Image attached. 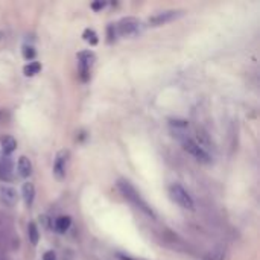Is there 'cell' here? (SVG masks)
<instances>
[{"label":"cell","mask_w":260,"mask_h":260,"mask_svg":"<svg viewBox=\"0 0 260 260\" xmlns=\"http://www.w3.org/2000/svg\"><path fill=\"white\" fill-rule=\"evenodd\" d=\"M0 146H2V152L5 156H9L17 148V142L12 135H3L2 140H0Z\"/></svg>","instance_id":"obj_11"},{"label":"cell","mask_w":260,"mask_h":260,"mask_svg":"<svg viewBox=\"0 0 260 260\" xmlns=\"http://www.w3.org/2000/svg\"><path fill=\"white\" fill-rule=\"evenodd\" d=\"M116 29H117V32L120 35L132 37V35H135L140 30V22L137 20V19H134V17H127V19H122L117 23Z\"/></svg>","instance_id":"obj_5"},{"label":"cell","mask_w":260,"mask_h":260,"mask_svg":"<svg viewBox=\"0 0 260 260\" xmlns=\"http://www.w3.org/2000/svg\"><path fill=\"white\" fill-rule=\"evenodd\" d=\"M105 5H106L105 2H95L93 5H91V8H93L95 11H99V9H102V8H104Z\"/></svg>","instance_id":"obj_22"},{"label":"cell","mask_w":260,"mask_h":260,"mask_svg":"<svg viewBox=\"0 0 260 260\" xmlns=\"http://www.w3.org/2000/svg\"><path fill=\"white\" fill-rule=\"evenodd\" d=\"M169 124H171V127H174V128H182V130L189 127V122L184 120V119H171Z\"/></svg>","instance_id":"obj_19"},{"label":"cell","mask_w":260,"mask_h":260,"mask_svg":"<svg viewBox=\"0 0 260 260\" xmlns=\"http://www.w3.org/2000/svg\"><path fill=\"white\" fill-rule=\"evenodd\" d=\"M22 52H23V56H25V59H34L35 58V55H37V52H35V49L32 48V46H23V49H22Z\"/></svg>","instance_id":"obj_18"},{"label":"cell","mask_w":260,"mask_h":260,"mask_svg":"<svg viewBox=\"0 0 260 260\" xmlns=\"http://www.w3.org/2000/svg\"><path fill=\"white\" fill-rule=\"evenodd\" d=\"M169 195L172 200L182 208H187V210H193L195 208V203L192 200V196L189 195V192L182 187L181 184H172L169 187Z\"/></svg>","instance_id":"obj_2"},{"label":"cell","mask_w":260,"mask_h":260,"mask_svg":"<svg viewBox=\"0 0 260 260\" xmlns=\"http://www.w3.org/2000/svg\"><path fill=\"white\" fill-rule=\"evenodd\" d=\"M43 260H56V256H55V253H53V251H46V253H44Z\"/></svg>","instance_id":"obj_21"},{"label":"cell","mask_w":260,"mask_h":260,"mask_svg":"<svg viewBox=\"0 0 260 260\" xmlns=\"http://www.w3.org/2000/svg\"><path fill=\"white\" fill-rule=\"evenodd\" d=\"M67 157H69V151L63 149L59 151L56 157H55V163H53V175L58 180H63L66 177V166H67Z\"/></svg>","instance_id":"obj_7"},{"label":"cell","mask_w":260,"mask_h":260,"mask_svg":"<svg viewBox=\"0 0 260 260\" xmlns=\"http://www.w3.org/2000/svg\"><path fill=\"white\" fill-rule=\"evenodd\" d=\"M78 59H79V76L84 82H87L90 79V69L93 66L96 56L93 52L85 51V52H79Z\"/></svg>","instance_id":"obj_4"},{"label":"cell","mask_w":260,"mask_h":260,"mask_svg":"<svg viewBox=\"0 0 260 260\" xmlns=\"http://www.w3.org/2000/svg\"><path fill=\"white\" fill-rule=\"evenodd\" d=\"M106 30H108V41L113 43V41L116 40V26H114V25H110Z\"/></svg>","instance_id":"obj_20"},{"label":"cell","mask_w":260,"mask_h":260,"mask_svg":"<svg viewBox=\"0 0 260 260\" xmlns=\"http://www.w3.org/2000/svg\"><path fill=\"white\" fill-rule=\"evenodd\" d=\"M0 260H9L6 251H5V248H3L2 245H0Z\"/></svg>","instance_id":"obj_23"},{"label":"cell","mask_w":260,"mask_h":260,"mask_svg":"<svg viewBox=\"0 0 260 260\" xmlns=\"http://www.w3.org/2000/svg\"><path fill=\"white\" fill-rule=\"evenodd\" d=\"M224 250L222 248H216V250H213V251H210L206 257H204V260H224Z\"/></svg>","instance_id":"obj_17"},{"label":"cell","mask_w":260,"mask_h":260,"mask_svg":"<svg viewBox=\"0 0 260 260\" xmlns=\"http://www.w3.org/2000/svg\"><path fill=\"white\" fill-rule=\"evenodd\" d=\"M22 193H23V200H25L26 206H32V203L35 200V187L32 182H25Z\"/></svg>","instance_id":"obj_12"},{"label":"cell","mask_w":260,"mask_h":260,"mask_svg":"<svg viewBox=\"0 0 260 260\" xmlns=\"http://www.w3.org/2000/svg\"><path fill=\"white\" fill-rule=\"evenodd\" d=\"M27 237H29V242L32 243V245L35 247L38 240H40V232H38V227L35 222H30L27 225Z\"/></svg>","instance_id":"obj_14"},{"label":"cell","mask_w":260,"mask_h":260,"mask_svg":"<svg viewBox=\"0 0 260 260\" xmlns=\"http://www.w3.org/2000/svg\"><path fill=\"white\" fill-rule=\"evenodd\" d=\"M82 37H84V40L87 41V43H90L91 46H96L98 44V34L95 32L93 29H85L84 30V34H82Z\"/></svg>","instance_id":"obj_15"},{"label":"cell","mask_w":260,"mask_h":260,"mask_svg":"<svg viewBox=\"0 0 260 260\" xmlns=\"http://www.w3.org/2000/svg\"><path fill=\"white\" fill-rule=\"evenodd\" d=\"M117 189L119 192L125 196V200H128L132 206H135L139 210H142L146 216L152 218V219H156V213L154 210H152L148 203L143 200V198L140 196V193L137 192V189L131 184V182L128 180H119L117 181Z\"/></svg>","instance_id":"obj_1"},{"label":"cell","mask_w":260,"mask_h":260,"mask_svg":"<svg viewBox=\"0 0 260 260\" xmlns=\"http://www.w3.org/2000/svg\"><path fill=\"white\" fill-rule=\"evenodd\" d=\"M17 169H19V175L22 178H27L30 174H32V163H30V160L27 157L22 156L17 163Z\"/></svg>","instance_id":"obj_10"},{"label":"cell","mask_w":260,"mask_h":260,"mask_svg":"<svg viewBox=\"0 0 260 260\" xmlns=\"http://www.w3.org/2000/svg\"><path fill=\"white\" fill-rule=\"evenodd\" d=\"M181 15H182V11H175V9L158 12L157 15H152V17L149 19V25L151 26H161V25H166V23L181 17Z\"/></svg>","instance_id":"obj_6"},{"label":"cell","mask_w":260,"mask_h":260,"mask_svg":"<svg viewBox=\"0 0 260 260\" xmlns=\"http://www.w3.org/2000/svg\"><path fill=\"white\" fill-rule=\"evenodd\" d=\"M14 180V163L9 156L0 158V181L9 182Z\"/></svg>","instance_id":"obj_8"},{"label":"cell","mask_w":260,"mask_h":260,"mask_svg":"<svg viewBox=\"0 0 260 260\" xmlns=\"http://www.w3.org/2000/svg\"><path fill=\"white\" fill-rule=\"evenodd\" d=\"M182 148H184L189 154L192 157H195L198 161H201V163H210L211 161V157L208 156V152L200 143H196L192 139H184V140H182Z\"/></svg>","instance_id":"obj_3"},{"label":"cell","mask_w":260,"mask_h":260,"mask_svg":"<svg viewBox=\"0 0 260 260\" xmlns=\"http://www.w3.org/2000/svg\"><path fill=\"white\" fill-rule=\"evenodd\" d=\"M72 225V218L70 216H59L55 221V230L58 233H66Z\"/></svg>","instance_id":"obj_13"},{"label":"cell","mask_w":260,"mask_h":260,"mask_svg":"<svg viewBox=\"0 0 260 260\" xmlns=\"http://www.w3.org/2000/svg\"><path fill=\"white\" fill-rule=\"evenodd\" d=\"M40 70H41V64L37 63V61H34V63H29V64L25 67L23 72H25L26 76H34V75H37Z\"/></svg>","instance_id":"obj_16"},{"label":"cell","mask_w":260,"mask_h":260,"mask_svg":"<svg viewBox=\"0 0 260 260\" xmlns=\"http://www.w3.org/2000/svg\"><path fill=\"white\" fill-rule=\"evenodd\" d=\"M0 201L8 207H14L17 203V192L9 186H0Z\"/></svg>","instance_id":"obj_9"}]
</instances>
